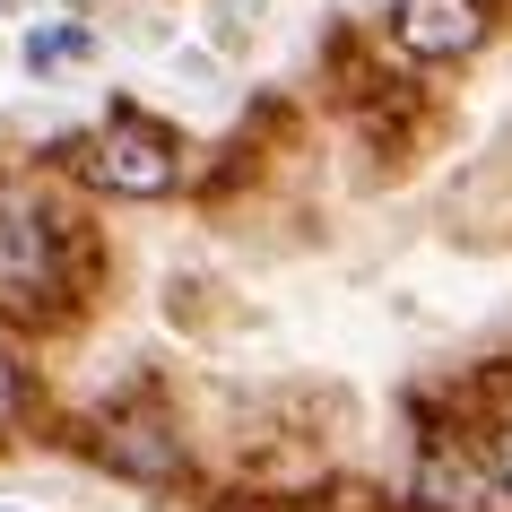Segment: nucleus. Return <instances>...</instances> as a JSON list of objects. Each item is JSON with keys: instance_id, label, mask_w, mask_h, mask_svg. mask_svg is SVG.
Returning <instances> with one entry per match:
<instances>
[{"instance_id": "4", "label": "nucleus", "mask_w": 512, "mask_h": 512, "mask_svg": "<svg viewBox=\"0 0 512 512\" xmlns=\"http://www.w3.org/2000/svg\"><path fill=\"white\" fill-rule=\"evenodd\" d=\"M96 452H105L122 478H139V486H174V478H183V443H174L157 417H131V408H122V417H105Z\"/></svg>"}, {"instance_id": "3", "label": "nucleus", "mask_w": 512, "mask_h": 512, "mask_svg": "<svg viewBox=\"0 0 512 512\" xmlns=\"http://www.w3.org/2000/svg\"><path fill=\"white\" fill-rule=\"evenodd\" d=\"M495 27V0H391V44H400L417 70H443V61H469Z\"/></svg>"}, {"instance_id": "7", "label": "nucleus", "mask_w": 512, "mask_h": 512, "mask_svg": "<svg viewBox=\"0 0 512 512\" xmlns=\"http://www.w3.org/2000/svg\"><path fill=\"white\" fill-rule=\"evenodd\" d=\"M18 408H27V365H18V348L0 339V426H18Z\"/></svg>"}, {"instance_id": "8", "label": "nucleus", "mask_w": 512, "mask_h": 512, "mask_svg": "<svg viewBox=\"0 0 512 512\" xmlns=\"http://www.w3.org/2000/svg\"><path fill=\"white\" fill-rule=\"evenodd\" d=\"M486 469H495V486L512 495V417H504V434H495V460H486Z\"/></svg>"}, {"instance_id": "2", "label": "nucleus", "mask_w": 512, "mask_h": 512, "mask_svg": "<svg viewBox=\"0 0 512 512\" xmlns=\"http://www.w3.org/2000/svg\"><path fill=\"white\" fill-rule=\"evenodd\" d=\"M61 287V235L27 191H0V304L44 313Z\"/></svg>"}, {"instance_id": "5", "label": "nucleus", "mask_w": 512, "mask_h": 512, "mask_svg": "<svg viewBox=\"0 0 512 512\" xmlns=\"http://www.w3.org/2000/svg\"><path fill=\"white\" fill-rule=\"evenodd\" d=\"M486 486H495V469H486L478 452H460V443H443V452L417 460V504L426 512H478Z\"/></svg>"}, {"instance_id": "6", "label": "nucleus", "mask_w": 512, "mask_h": 512, "mask_svg": "<svg viewBox=\"0 0 512 512\" xmlns=\"http://www.w3.org/2000/svg\"><path fill=\"white\" fill-rule=\"evenodd\" d=\"M87 53H96V35H87L79 18H53V27L27 44V70H61V61H87Z\"/></svg>"}, {"instance_id": "1", "label": "nucleus", "mask_w": 512, "mask_h": 512, "mask_svg": "<svg viewBox=\"0 0 512 512\" xmlns=\"http://www.w3.org/2000/svg\"><path fill=\"white\" fill-rule=\"evenodd\" d=\"M79 174L96 191H113V200H165V191L183 183V148H174V131L122 113V122H105V131L79 148Z\"/></svg>"}]
</instances>
